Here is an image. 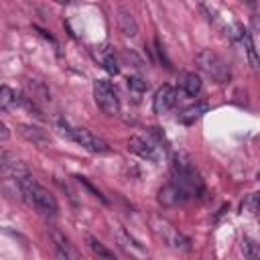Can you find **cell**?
<instances>
[{"mask_svg": "<svg viewBox=\"0 0 260 260\" xmlns=\"http://www.w3.org/2000/svg\"><path fill=\"white\" fill-rule=\"evenodd\" d=\"M171 171H173V183H177L189 195V199L191 197H199L203 193V181H201L193 160L185 152H177L173 156Z\"/></svg>", "mask_w": 260, "mask_h": 260, "instance_id": "2", "label": "cell"}, {"mask_svg": "<svg viewBox=\"0 0 260 260\" xmlns=\"http://www.w3.org/2000/svg\"><path fill=\"white\" fill-rule=\"evenodd\" d=\"M179 85H181V89H183L187 95H191V98L199 95V91H201V79H199V75H195V73H183L181 79H179Z\"/></svg>", "mask_w": 260, "mask_h": 260, "instance_id": "10", "label": "cell"}, {"mask_svg": "<svg viewBox=\"0 0 260 260\" xmlns=\"http://www.w3.org/2000/svg\"><path fill=\"white\" fill-rule=\"evenodd\" d=\"M195 63H197V67H199L207 77H211L215 83H225V81H230V77H232L230 63H228L221 55H217L215 51H211V49L199 51L197 57H195Z\"/></svg>", "mask_w": 260, "mask_h": 260, "instance_id": "3", "label": "cell"}, {"mask_svg": "<svg viewBox=\"0 0 260 260\" xmlns=\"http://www.w3.org/2000/svg\"><path fill=\"white\" fill-rule=\"evenodd\" d=\"M100 61H102V65H104V69H106L108 73L116 75V73L120 71V69H118V61H116V57H114V51L106 49V51L100 55Z\"/></svg>", "mask_w": 260, "mask_h": 260, "instance_id": "16", "label": "cell"}, {"mask_svg": "<svg viewBox=\"0 0 260 260\" xmlns=\"http://www.w3.org/2000/svg\"><path fill=\"white\" fill-rule=\"evenodd\" d=\"M189 199V195L177 185V183H169L165 185L160 191H158V203L165 205V207H173V205H179V203H185Z\"/></svg>", "mask_w": 260, "mask_h": 260, "instance_id": "8", "label": "cell"}, {"mask_svg": "<svg viewBox=\"0 0 260 260\" xmlns=\"http://www.w3.org/2000/svg\"><path fill=\"white\" fill-rule=\"evenodd\" d=\"M177 104V91L171 85H162L156 89L154 98H152V110L154 114H167L169 110H173Z\"/></svg>", "mask_w": 260, "mask_h": 260, "instance_id": "7", "label": "cell"}, {"mask_svg": "<svg viewBox=\"0 0 260 260\" xmlns=\"http://www.w3.org/2000/svg\"><path fill=\"white\" fill-rule=\"evenodd\" d=\"M128 87H130V91H134L136 95H140L146 89V81L140 79V77H128Z\"/></svg>", "mask_w": 260, "mask_h": 260, "instance_id": "18", "label": "cell"}, {"mask_svg": "<svg viewBox=\"0 0 260 260\" xmlns=\"http://www.w3.org/2000/svg\"><path fill=\"white\" fill-rule=\"evenodd\" d=\"M59 128L63 130V134H67L73 142H77L79 146H83L85 150L93 152V154H106L110 152V146L106 140H102L100 136L91 134L87 128H81V126H69L67 122H59Z\"/></svg>", "mask_w": 260, "mask_h": 260, "instance_id": "4", "label": "cell"}, {"mask_svg": "<svg viewBox=\"0 0 260 260\" xmlns=\"http://www.w3.org/2000/svg\"><path fill=\"white\" fill-rule=\"evenodd\" d=\"M93 100L106 116H118L120 114V98L108 79H95L93 81Z\"/></svg>", "mask_w": 260, "mask_h": 260, "instance_id": "5", "label": "cell"}, {"mask_svg": "<svg viewBox=\"0 0 260 260\" xmlns=\"http://www.w3.org/2000/svg\"><path fill=\"white\" fill-rule=\"evenodd\" d=\"M240 41L244 43V47H246V53H248V57H250V63L256 67V69H260V57L256 55V51H254V43H252V39H250V32L248 30H240Z\"/></svg>", "mask_w": 260, "mask_h": 260, "instance_id": "14", "label": "cell"}, {"mask_svg": "<svg viewBox=\"0 0 260 260\" xmlns=\"http://www.w3.org/2000/svg\"><path fill=\"white\" fill-rule=\"evenodd\" d=\"M55 2H59V4H69L71 0H55Z\"/></svg>", "mask_w": 260, "mask_h": 260, "instance_id": "19", "label": "cell"}, {"mask_svg": "<svg viewBox=\"0 0 260 260\" xmlns=\"http://www.w3.org/2000/svg\"><path fill=\"white\" fill-rule=\"evenodd\" d=\"M205 112H207V106H205V104H195V106H191V108H187V110H183V112L179 114V122H183V124H193V122L199 120Z\"/></svg>", "mask_w": 260, "mask_h": 260, "instance_id": "11", "label": "cell"}, {"mask_svg": "<svg viewBox=\"0 0 260 260\" xmlns=\"http://www.w3.org/2000/svg\"><path fill=\"white\" fill-rule=\"evenodd\" d=\"M20 100H18V95L8 87V85H2V89H0V108L2 110H10V106L14 104H18Z\"/></svg>", "mask_w": 260, "mask_h": 260, "instance_id": "15", "label": "cell"}, {"mask_svg": "<svg viewBox=\"0 0 260 260\" xmlns=\"http://www.w3.org/2000/svg\"><path fill=\"white\" fill-rule=\"evenodd\" d=\"M18 181V189H20V195L45 217H55L57 211H59V205H57V199L53 197V193L49 189H45L39 181H35L32 177L28 175H20L16 177Z\"/></svg>", "mask_w": 260, "mask_h": 260, "instance_id": "1", "label": "cell"}, {"mask_svg": "<svg viewBox=\"0 0 260 260\" xmlns=\"http://www.w3.org/2000/svg\"><path fill=\"white\" fill-rule=\"evenodd\" d=\"M87 246H89V250L93 252V254H98V256H102V258H114V252H110L108 248H104V244L102 242H98L95 238H87Z\"/></svg>", "mask_w": 260, "mask_h": 260, "instance_id": "17", "label": "cell"}, {"mask_svg": "<svg viewBox=\"0 0 260 260\" xmlns=\"http://www.w3.org/2000/svg\"><path fill=\"white\" fill-rule=\"evenodd\" d=\"M154 234L167 244V246H171V248H189V240L187 238H183L169 221H165V219H156L154 221Z\"/></svg>", "mask_w": 260, "mask_h": 260, "instance_id": "6", "label": "cell"}, {"mask_svg": "<svg viewBox=\"0 0 260 260\" xmlns=\"http://www.w3.org/2000/svg\"><path fill=\"white\" fill-rule=\"evenodd\" d=\"M258 179H260V173H258Z\"/></svg>", "mask_w": 260, "mask_h": 260, "instance_id": "20", "label": "cell"}, {"mask_svg": "<svg viewBox=\"0 0 260 260\" xmlns=\"http://www.w3.org/2000/svg\"><path fill=\"white\" fill-rule=\"evenodd\" d=\"M55 248H57L59 258H77V252L71 248V244L61 234H55Z\"/></svg>", "mask_w": 260, "mask_h": 260, "instance_id": "13", "label": "cell"}, {"mask_svg": "<svg viewBox=\"0 0 260 260\" xmlns=\"http://www.w3.org/2000/svg\"><path fill=\"white\" fill-rule=\"evenodd\" d=\"M128 148L132 150V152H136L138 156H142V158H146V160H158V154H156V144L154 142H150L148 138H142V136H132L130 138V142H128Z\"/></svg>", "mask_w": 260, "mask_h": 260, "instance_id": "9", "label": "cell"}, {"mask_svg": "<svg viewBox=\"0 0 260 260\" xmlns=\"http://www.w3.org/2000/svg\"><path fill=\"white\" fill-rule=\"evenodd\" d=\"M118 26H120V30H122L126 37H134V35L138 32V24H136V20H134L132 14H128L126 10H120Z\"/></svg>", "mask_w": 260, "mask_h": 260, "instance_id": "12", "label": "cell"}]
</instances>
